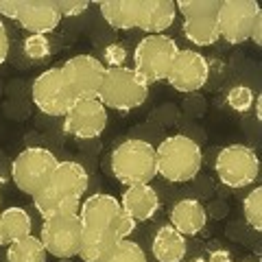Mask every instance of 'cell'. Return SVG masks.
I'll list each match as a JSON object with an SVG mask.
<instances>
[{
  "mask_svg": "<svg viewBox=\"0 0 262 262\" xmlns=\"http://www.w3.org/2000/svg\"><path fill=\"white\" fill-rule=\"evenodd\" d=\"M81 221V262H98L112 245L122 238H129L131 232L138 227L120 208L118 196L107 192H94L85 196L79 206Z\"/></svg>",
  "mask_w": 262,
  "mask_h": 262,
  "instance_id": "obj_1",
  "label": "cell"
},
{
  "mask_svg": "<svg viewBox=\"0 0 262 262\" xmlns=\"http://www.w3.org/2000/svg\"><path fill=\"white\" fill-rule=\"evenodd\" d=\"M203 153L192 138L184 134L168 136L155 146V168L166 182L186 184L201 173Z\"/></svg>",
  "mask_w": 262,
  "mask_h": 262,
  "instance_id": "obj_2",
  "label": "cell"
},
{
  "mask_svg": "<svg viewBox=\"0 0 262 262\" xmlns=\"http://www.w3.org/2000/svg\"><path fill=\"white\" fill-rule=\"evenodd\" d=\"M110 170L112 177L122 186L151 184L158 177L155 168V146L149 140H122L110 153Z\"/></svg>",
  "mask_w": 262,
  "mask_h": 262,
  "instance_id": "obj_3",
  "label": "cell"
},
{
  "mask_svg": "<svg viewBox=\"0 0 262 262\" xmlns=\"http://www.w3.org/2000/svg\"><path fill=\"white\" fill-rule=\"evenodd\" d=\"M149 88L151 85L129 66L107 68L103 88L98 92V101L105 105V110L127 114L144 105L146 96H149Z\"/></svg>",
  "mask_w": 262,
  "mask_h": 262,
  "instance_id": "obj_4",
  "label": "cell"
},
{
  "mask_svg": "<svg viewBox=\"0 0 262 262\" xmlns=\"http://www.w3.org/2000/svg\"><path fill=\"white\" fill-rule=\"evenodd\" d=\"M59 158L46 146H27L11 162V182L20 192L33 196L48 184Z\"/></svg>",
  "mask_w": 262,
  "mask_h": 262,
  "instance_id": "obj_5",
  "label": "cell"
},
{
  "mask_svg": "<svg viewBox=\"0 0 262 262\" xmlns=\"http://www.w3.org/2000/svg\"><path fill=\"white\" fill-rule=\"evenodd\" d=\"M214 173L219 182L227 188H247L260 177V158L247 144H227L216 155Z\"/></svg>",
  "mask_w": 262,
  "mask_h": 262,
  "instance_id": "obj_6",
  "label": "cell"
},
{
  "mask_svg": "<svg viewBox=\"0 0 262 262\" xmlns=\"http://www.w3.org/2000/svg\"><path fill=\"white\" fill-rule=\"evenodd\" d=\"M179 46L168 35H144L134 48V70L146 83L166 81Z\"/></svg>",
  "mask_w": 262,
  "mask_h": 262,
  "instance_id": "obj_7",
  "label": "cell"
},
{
  "mask_svg": "<svg viewBox=\"0 0 262 262\" xmlns=\"http://www.w3.org/2000/svg\"><path fill=\"white\" fill-rule=\"evenodd\" d=\"M221 0H177L175 9L177 15L182 13L184 37L194 46H212L219 42V27H216V11Z\"/></svg>",
  "mask_w": 262,
  "mask_h": 262,
  "instance_id": "obj_8",
  "label": "cell"
},
{
  "mask_svg": "<svg viewBox=\"0 0 262 262\" xmlns=\"http://www.w3.org/2000/svg\"><path fill=\"white\" fill-rule=\"evenodd\" d=\"M31 98L39 112L53 118H63L75 103V96L66 83L59 66H53L35 77L31 85Z\"/></svg>",
  "mask_w": 262,
  "mask_h": 262,
  "instance_id": "obj_9",
  "label": "cell"
},
{
  "mask_svg": "<svg viewBox=\"0 0 262 262\" xmlns=\"http://www.w3.org/2000/svg\"><path fill=\"white\" fill-rule=\"evenodd\" d=\"M59 68L75 101H79V98H98V92H101L105 81V72H107V68L98 57L75 55L68 57Z\"/></svg>",
  "mask_w": 262,
  "mask_h": 262,
  "instance_id": "obj_10",
  "label": "cell"
},
{
  "mask_svg": "<svg viewBox=\"0 0 262 262\" xmlns=\"http://www.w3.org/2000/svg\"><path fill=\"white\" fill-rule=\"evenodd\" d=\"M81 221L79 214H66L42 221L39 227V241H42L48 256L59 260H70L79 256L81 249Z\"/></svg>",
  "mask_w": 262,
  "mask_h": 262,
  "instance_id": "obj_11",
  "label": "cell"
},
{
  "mask_svg": "<svg viewBox=\"0 0 262 262\" xmlns=\"http://www.w3.org/2000/svg\"><path fill=\"white\" fill-rule=\"evenodd\" d=\"M210 79V61L208 57L194 48H179L170 66L166 83L182 94L199 92Z\"/></svg>",
  "mask_w": 262,
  "mask_h": 262,
  "instance_id": "obj_12",
  "label": "cell"
},
{
  "mask_svg": "<svg viewBox=\"0 0 262 262\" xmlns=\"http://www.w3.org/2000/svg\"><path fill=\"white\" fill-rule=\"evenodd\" d=\"M256 13H260L256 0H221L216 11L219 37L232 46L247 42Z\"/></svg>",
  "mask_w": 262,
  "mask_h": 262,
  "instance_id": "obj_13",
  "label": "cell"
},
{
  "mask_svg": "<svg viewBox=\"0 0 262 262\" xmlns=\"http://www.w3.org/2000/svg\"><path fill=\"white\" fill-rule=\"evenodd\" d=\"M110 114L98 98H79L63 116V131L77 140H94L105 131Z\"/></svg>",
  "mask_w": 262,
  "mask_h": 262,
  "instance_id": "obj_14",
  "label": "cell"
},
{
  "mask_svg": "<svg viewBox=\"0 0 262 262\" xmlns=\"http://www.w3.org/2000/svg\"><path fill=\"white\" fill-rule=\"evenodd\" d=\"M90 188V177L88 170L81 166L75 160H59L53 170L48 184L44 186L46 192L63 196V199H72V201H83V196Z\"/></svg>",
  "mask_w": 262,
  "mask_h": 262,
  "instance_id": "obj_15",
  "label": "cell"
},
{
  "mask_svg": "<svg viewBox=\"0 0 262 262\" xmlns=\"http://www.w3.org/2000/svg\"><path fill=\"white\" fill-rule=\"evenodd\" d=\"M61 13L57 0H22L18 3L15 22L29 35H48L61 24Z\"/></svg>",
  "mask_w": 262,
  "mask_h": 262,
  "instance_id": "obj_16",
  "label": "cell"
},
{
  "mask_svg": "<svg viewBox=\"0 0 262 262\" xmlns=\"http://www.w3.org/2000/svg\"><path fill=\"white\" fill-rule=\"evenodd\" d=\"M175 20V0H136V29L146 35H164Z\"/></svg>",
  "mask_w": 262,
  "mask_h": 262,
  "instance_id": "obj_17",
  "label": "cell"
},
{
  "mask_svg": "<svg viewBox=\"0 0 262 262\" xmlns=\"http://www.w3.org/2000/svg\"><path fill=\"white\" fill-rule=\"evenodd\" d=\"M120 208L122 212L134 221V223H146L151 221L160 210V194L155 192V188L151 184H136L127 186L125 192L120 194Z\"/></svg>",
  "mask_w": 262,
  "mask_h": 262,
  "instance_id": "obj_18",
  "label": "cell"
},
{
  "mask_svg": "<svg viewBox=\"0 0 262 262\" xmlns=\"http://www.w3.org/2000/svg\"><path fill=\"white\" fill-rule=\"evenodd\" d=\"M168 223L184 236H196L208 225V210L199 199H179L170 208Z\"/></svg>",
  "mask_w": 262,
  "mask_h": 262,
  "instance_id": "obj_19",
  "label": "cell"
},
{
  "mask_svg": "<svg viewBox=\"0 0 262 262\" xmlns=\"http://www.w3.org/2000/svg\"><path fill=\"white\" fill-rule=\"evenodd\" d=\"M188 236L166 223L158 227L153 241H151V253L158 262H184L186 253H188Z\"/></svg>",
  "mask_w": 262,
  "mask_h": 262,
  "instance_id": "obj_20",
  "label": "cell"
},
{
  "mask_svg": "<svg viewBox=\"0 0 262 262\" xmlns=\"http://www.w3.org/2000/svg\"><path fill=\"white\" fill-rule=\"evenodd\" d=\"M33 234V219L24 208L9 206L0 210V247Z\"/></svg>",
  "mask_w": 262,
  "mask_h": 262,
  "instance_id": "obj_21",
  "label": "cell"
},
{
  "mask_svg": "<svg viewBox=\"0 0 262 262\" xmlns=\"http://www.w3.org/2000/svg\"><path fill=\"white\" fill-rule=\"evenodd\" d=\"M33 199V206H35L37 214L42 221L48 219H55V216H66V214H77L79 212V201H72V199H63V196H57L46 192L44 188L39 192H35L31 196Z\"/></svg>",
  "mask_w": 262,
  "mask_h": 262,
  "instance_id": "obj_22",
  "label": "cell"
},
{
  "mask_svg": "<svg viewBox=\"0 0 262 262\" xmlns=\"http://www.w3.org/2000/svg\"><path fill=\"white\" fill-rule=\"evenodd\" d=\"M103 20L112 29L118 31H131L136 29V0H112V3H101Z\"/></svg>",
  "mask_w": 262,
  "mask_h": 262,
  "instance_id": "obj_23",
  "label": "cell"
},
{
  "mask_svg": "<svg viewBox=\"0 0 262 262\" xmlns=\"http://www.w3.org/2000/svg\"><path fill=\"white\" fill-rule=\"evenodd\" d=\"M7 262H46L48 251L44 249L39 236L29 234L7 245Z\"/></svg>",
  "mask_w": 262,
  "mask_h": 262,
  "instance_id": "obj_24",
  "label": "cell"
},
{
  "mask_svg": "<svg viewBox=\"0 0 262 262\" xmlns=\"http://www.w3.org/2000/svg\"><path fill=\"white\" fill-rule=\"evenodd\" d=\"M98 262H146V253L136 241L122 238L116 245H112Z\"/></svg>",
  "mask_w": 262,
  "mask_h": 262,
  "instance_id": "obj_25",
  "label": "cell"
},
{
  "mask_svg": "<svg viewBox=\"0 0 262 262\" xmlns=\"http://www.w3.org/2000/svg\"><path fill=\"white\" fill-rule=\"evenodd\" d=\"M243 216L253 232H262V188L256 186L243 199Z\"/></svg>",
  "mask_w": 262,
  "mask_h": 262,
  "instance_id": "obj_26",
  "label": "cell"
},
{
  "mask_svg": "<svg viewBox=\"0 0 262 262\" xmlns=\"http://www.w3.org/2000/svg\"><path fill=\"white\" fill-rule=\"evenodd\" d=\"M22 53L33 61H44L53 55V44L48 35H27L22 42Z\"/></svg>",
  "mask_w": 262,
  "mask_h": 262,
  "instance_id": "obj_27",
  "label": "cell"
},
{
  "mask_svg": "<svg viewBox=\"0 0 262 262\" xmlns=\"http://www.w3.org/2000/svg\"><path fill=\"white\" fill-rule=\"evenodd\" d=\"M253 90L249 85H234V88H229V92H227V105L232 107L234 112H238V114H245V112H249L251 110V105H253Z\"/></svg>",
  "mask_w": 262,
  "mask_h": 262,
  "instance_id": "obj_28",
  "label": "cell"
},
{
  "mask_svg": "<svg viewBox=\"0 0 262 262\" xmlns=\"http://www.w3.org/2000/svg\"><path fill=\"white\" fill-rule=\"evenodd\" d=\"M129 57V51L127 46H122L120 42H114V44H107L103 48V66L105 68H122Z\"/></svg>",
  "mask_w": 262,
  "mask_h": 262,
  "instance_id": "obj_29",
  "label": "cell"
},
{
  "mask_svg": "<svg viewBox=\"0 0 262 262\" xmlns=\"http://www.w3.org/2000/svg\"><path fill=\"white\" fill-rule=\"evenodd\" d=\"M57 7H59L61 18H77L83 11L90 9L88 0H77V3H68V0H57Z\"/></svg>",
  "mask_w": 262,
  "mask_h": 262,
  "instance_id": "obj_30",
  "label": "cell"
},
{
  "mask_svg": "<svg viewBox=\"0 0 262 262\" xmlns=\"http://www.w3.org/2000/svg\"><path fill=\"white\" fill-rule=\"evenodd\" d=\"M249 39L256 46H262V11L256 13V18L251 22V29H249Z\"/></svg>",
  "mask_w": 262,
  "mask_h": 262,
  "instance_id": "obj_31",
  "label": "cell"
},
{
  "mask_svg": "<svg viewBox=\"0 0 262 262\" xmlns=\"http://www.w3.org/2000/svg\"><path fill=\"white\" fill-rule=\"evenodd\" d=\"M7 57H9V33H7L5 22L0 20V66L7 61Z\"/></svg>",
  "mask_w": 262,
  "mask_h": 262,
  "instance_id": "obj_32",
  "label": "cell"
},
{
  "mask_svg": "<svg viewBox=\"0 0 262 262\" xmlns=\"http://www.w3.org/2000/svg\"><path fill=\"white\" fill-rule=\"evenodd\" d=\"M15 15H18V3L15 0H0V20H15Z\"/></svg>",
  "mask_w": 262,
  "mask_h": 262,
  "instance_id": "obj_33",
  "label": "cell"
},
{
  "mask_svg": "<svg viewBox=\"0 0 262 262\" xmlns=\"http://www.w3.org/2000/svg\"><path fill=\"white\" fill-rule=\"evenodd\" d=\"M208 262H232V256H229L227 249H214L210 253V258H206Z\"/></svg>",
  "mask_w": 262,
  "mask_h": 262,
  "instance_id": "obj_34",
  "label": "cell"
},
{
  "mask_svg": "<svg viewBox=\"0 0 262 262\" xmlns=\"http://www.w3.org/2000/svg\"><path fill=\"white\" fill-rule=\"evenodd\" d=\"M251 107L256 110V118H258V120H262V98H260V96L253 98V105H251Z\"/></svg>",
  "mask_w": 262,
  "mask_h": 262,
  "instance_id": "obj_35",
  "label": "cell"
},
{
  "mask_svg": "<svg viewBox=\"0 0 262 262\" xmlns=\"http://www.w3.org/2000/svg\"><path fill=\"white\" fill-rule=\"evenodd\" d=\"M192 262H208V260H206V258H203V256H201V258H194Z\"/></svg>",
  "mask_w": 262,
  "mask_h": 262,
  "instance_id": "obj_36",
  "label": "cell"
},
{
  "mask_svg": "<svg viewBox=\"0 0 262 262\" xmlns=\"http://www.w3.org/2000/svg\"><path fill=\"white\" fill-rule=\"evenodd\" d=\"M0 210H3V194H0Z\"/></svg>",
  "mask_w": 262,
  "mask_h": 262,
  "instance_id": "obj_37",
  "label": "cell"
},
{
  "mask_svg": "<svg viewBox=\"0 0 262 262\" xmlns=\"http://www.w3.org/2000/svg\"><path fill=\"white\" fill-rule=\"evenodd\" d=\"M232 262H247V260H232Z\"/></svg>",
  "mask_w": 262,
  "mask_h": 262,
  "instance_id": "obj_38",
  "label": "cell"
}]
</instances>
